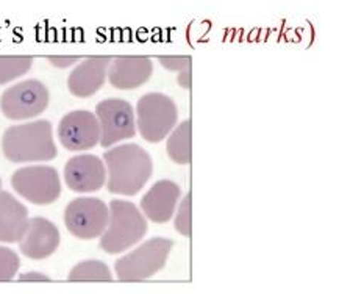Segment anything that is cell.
<instances>
[{"label": "cell", "instance_id": "cell-22", "mask_svg": "<svg viewBox=\"0 0 364 294\" xmlns=\"http://www.w3.org/2000/svg\"><path fill=\"white\" fill-rule=\"evenodd\" d=\"M160 60L161 66L169 69V70H176V73H181V70L189 69V65H191V57L189 55H163V57H158Z\"/></svg>", "mask_w": 364, "mask_h": 294}, {"label": "cell", "instance_id": "cell-14", "mask_svg": "<svg viewBox=\"0 0 364 294\" xmlns=\"http://www.w3.org/2000/svg\"><path fill=\"white\" fill-rule=\"evenodd\" d=\"M113 57H90L82 61L68 78V88L75 98H91L105 85Z\"/></svg>", "mask_w": 364, "mask_h": 294}, {"label": "cell", "instance_id": "cell-16", "mask_svg": "<svg viewBox=\"0 0 364 294\" xmlns=\"http://www.w3.org/2000/svg\"><path fill=\"white\" fill-rule=\"evenodd\" d=\"M28 210L11 193L0 189V243H16L26 233Z\"/></svg>", "mask_w": 364, "mask_h": 294}, {"label": "cell", "instance_id": "cell-13", "mask_svg": "<svg viewBox=\"0 0 364 294\" xmlns=\"http://www.w3.org/2000/svg\"><path fill=\"white\" fill-rule=\"evenodd\" d=\"M154 73L152 60L141 55L114 57L109 63L107 78L116 90H136L144 85Z\"/></svg>", "mask_w": 364, "mask_h": 294}, {"label": "cell", "instance_id": "cell-15", "mask_svg": "<svg viewBox=\"0 0 364 294\" xmlns=\"http://www.w3.org/2000/svg\"><path fill=\"white\" fill-rule=\"evenodd\" d=\"M181 188L172 180H160L141 199V210L146 218L156 224H164L177 209Z\"/></svg>", "mask_w": 364, "mask_h": 294}, {"label": "cell", "instance_id": "cell-12", "mask_svg": "<svg viewBox=\"0 0 364 294\" xmlns=\"http://www.w3.org/2000/svg\"><path fill=\"white\" fill-rule=\"evenodd\" d=\"M18 243L21 252L26 257L31 260H44L58 249L60 230L53 222L43 216L30 218L26 233Z\"/></svg>", "mask_w": 364, "mask_h": 294}, {"label": "cell", "instance_id": "cell-18", "mask_svg": "<svg viewBox=\"0 0 364 294\" xmlns=\"http://www.w3.org/2000/svg\"><path fill=\"white\" fill-rule=\"evenodd\" d=\"M68 280L69 282H112L113 274L104 261L86 260L70 269Z\"/></svg>", "mask_w": 364, "mask_h": 294}, {"label": "cell", "instance_id": "cell-8", "mask_svg": "<svg viewBox=\"0 0 364 294\" xmlns=\"http://www.w3.org/2000/svg\"><path fill=\"white\" fill-rule=\"evenodd\" d=\"M108 205L97 197H78L69 202L65 211V224L75 238L94 240L108 226Z\"/></svg>", "mask_w": 364, "mask_h": 294}, {"label": "cell", "instance_id": "cell-5", "mask_svg": "<svg viewBox=\"0 0 364 294\" xmlns=\"http://www.w3.org/2000/svg\"><path fill=\"white\" fill-rule=\"evenodd\" d=\"M176 102L161 93H149L138 100L136 124L141 137L149 142H160L177 124Z\"/></svg>", "mask_w": 364, "mask_h": 294}, {"label": "cell", "instance_id": "cell-24", "mask_svg": "<svg viewBox=\"0 0 364 294\" xmlns=\"http://www.w3.org/2000/svg\"><path fill=\"white\" fill-rule=\"evenodd\" d=\"M19 280H21V282H50V277L43 274V273L31 271V273L21 274V275H19Z\"/></svg>", "mask_w": 364, "mask_h": 294}, {"label": "cell", "instance_id": "cell-3", "mask_svg": "<svg viewBox=\"0 0 364 294\" xmlns=\"http://www.w3.org/2000/svg\"><path fill=\"white\" fill-rule=\"evenodd\" d=\"M108 210V226L100 235L102 251L107 253H121L144 238L147 233V221L133 202L113 199Z\"/></svg>", "mask_w": 364, "mask_h": 294}, {"label": "cell", "instance_id": "cell-1", "mask_svg": "<svg viewBox=\"0 0 364 294\" xmlns=\"http://www.w3.org/2000/svg\"><path fill=\"white\" fill-rule=\"evenodd\" d=\"M104 160L107 166V188L113 194H138L152 177V158L147 150L134 142L107 150Z\"/></svg>", "mask_w": 364, "mask_h": 294}, {"label": "cell", "instance_id": "cell-4", "mask_svg": "<svg viewBox=\"0 0 364 294\" xmlns=\"http://www.w3.org/2000/svg\"><path fill=\"white\" fill-rule=\"evenodd\" d=\"M173 241L168 238H150L136 249L116 261V275L121 282H141L154 277L168 263Z\"/></svg>", "mask_w": 364, "mask_h": 294}, {"label": "cell", "instance_id": "cell-20", "mask_svg": "<svg viewBox=\"0 0 364 294\" xmlns=\"http://www.w3.org/2000/svg\"><path fill=\"white\" fill-rule=\"evenodd\" d=\"M21 261L14 251L0 246V282L13 280L19 271Z\"/></svg>", "mask_w": 364, "mask_h": 294}, {"label": "cell", "instance_id": "cell-21", "mask_svg": "<svg viewBox=\"0 0 364 294\" xmlns=\"http://www.w3.org/2000/svg\"><path fill=\"white\" fill-rule=\"evenodd\" d=\"M191 193H188L183 201L180 202V209L177 211V216H176V230L183 236H189L191 235V229H189V201H191Z\"/></svg>", "mask_w": 364, "mask_h": 294}, {"label": "cell", "instance_id": "cell-10", "mask_svg": "<svg viewBox=\"0 0 364 294\" xmlns=\"http://www.w3.org/2000/svg\"><path fill=\"white\" fill-rule=\"evenodd\" d=\"M58 138L63 147L70 152H80L96 147L100 141L97 116L86 110L70 111L58 124Z\"/></svg>", "mask_w": 364, "mask_h": 294}, {"label": "cell", "instance_id": "cell-17", "mask_svg": "<svg viewBox=\"0 0 364 294\" xmlns=\"http://www.w3.org/2000/svg\"><path fill=\"white\" fill-rule=\"evenodd\" d=\"M189 135H191V122L183 121L173 129L168 140V155L177 164H189L191 162V146H189Z\"/></svg>", "mask_w": 364, "mask_h": 294}, {"label": "cell", "instance_id": "cell-23", "mask_svg": "<svg viewBox=\"0 0 364 294\" xmlns=\"http://www.w3.org/2000/svg\"><path fill=\"white\" fill-rule=\"evenodd\" d=\"M47 60H49L50 65H53L55 68H60V69H65V68H69L73 65H77L78 61H80L82 58L80 57H68V55H50V57H47Z\"/></svg>", "mask_w": 364, "mask_h": 294}, {"label": "cell", "instance_id": "cell-9", "mask_svg": "<svg viewBox=\"0 0 364 294\" xmlns=\"http://www.w3.org/2000/svg\"><path fill=\"white\" fill-rule=\"evenodd\" d=\"M96 116L100 124V146L112 147L136 135V121L130 102L122 99H105L97 103Z\"/></svg>", "mask_w": 364, "mask_h": 294}, {"label": "cell", "instance_id": "cell-19", "mask_svg": "<svg viewBox=\"0 0 364 294\" xmlns=\"http://www.w3.org/2000/svg\"><path fill=\"white\" fill-rule=\"evenodd\" d=\"M33 57L30 55H0V85L13 82L14 78L27 74Z\"/></svg>", "mask_w": 364, "mask_h": 294}, {"label": "cell", "instance_id": "cell-25", "mask_svg": "<svg viewBox=\"0 0 364 294\" xmlns=\"http://www.w3.org/2000/svg\"><path fill=\"white\" fill-rule=\"evenodd\" d=\"M178 85L185 90L191 88V80H189V69L181 70L180 75H178Z\"/></svg>", "mask_w": 364, "mask_h": 294}, {"label": "cell", "instance_id": "cell-6", "mask_svg": "<svg viewBox=\"0 0 364 294\" xmlns=\"http://www.w3.org/2000/svg\"><path fill=\"white\" fill-rule=\"evenodd\" d=\"M49 100L50 94L47 86L36 78H28L4 91L0 110L11 121H26L44 113Z\"/></svg>", "mask_w": 364, "mask_h": 294}, {"label": "cell", "instance_id": "cell-2", "mask_svg": "<svg viewBox=\"0 0 364 294\" xmlns=\"http://www.w3.org/2000/svg\"><path fill=\"white\" fill-rule=\"evenodd\" d=\"M2 150L11 163L49 162L57 157L52 124L35 121L8 127L2 138Z\"/></svg>", "mask_w": 364, "mask_h": 294}, {"label": "cell", "instance_id": "cell-7", "mask_svg": "<svg viewBox=\"0 0 364 294\" xmlns=\"http://www.w3.org/2000/svg\"><path fill=\"white\" fill-rule=\"evenodd\" d=\"M11 185L21 197L36 205L53 204L61 194L58 171L46 164L23 166L13 174Z\"/></svg>", "mask_w": 364, "mask_h": 294}, {"label": "cell", "instance_id": "cell-26", "mask_svg": "<svg viewBox=\"0 0 364 294\" xmlns=\"http://www.w3.org/2000/svg\"><path fill=\"white\" fill-rule=\"evenodd\" d=\"M0 188H2V180H0Z\"/></svg>", "mask_w": 364, "mask_h": 294}, {"label": "cell", "instance_id": "cell-11", "mask_svg": "<svg viewBox=\"0 0 364 294\" xmlns=\"http://www.w3.org/2000/svg\"><path fill=\"white\" fill-rule=\"evenodd\" d=\"M65 182L75 193H94L107 184V168L97 155H75L65 166Z\"/></svg>", "mask_w": 364, "mask_h": 294}]
</instances>
